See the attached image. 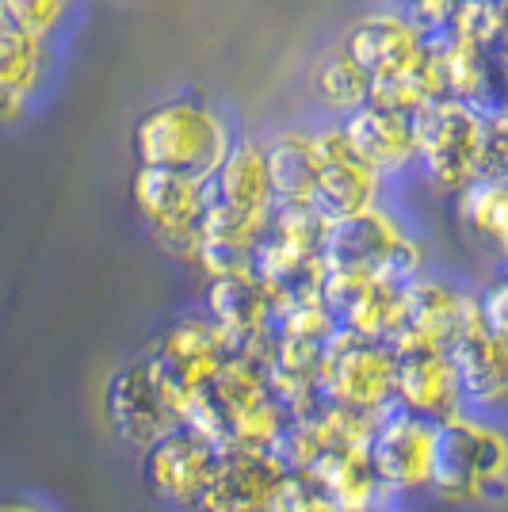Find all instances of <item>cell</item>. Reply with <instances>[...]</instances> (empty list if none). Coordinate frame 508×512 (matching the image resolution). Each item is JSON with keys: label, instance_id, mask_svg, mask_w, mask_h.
<instances>
[{"label": "cell", "instance_id": "277c9868", "mask_svg": "<svg viewBox=\"0 0 508 512\" xmlns=\"http://www.w3.org/2000/svg\"><path fill=\"white\" fill-rule=\"evenodd\" d=\"M489 172V111L436 100L417 115V176L440 195L466 192Z\"/></svg>", "mask_w": 508, "mask_h": 512}, {"label": "cell", "instance_id": "836d02e7", "mask_svg": "<svg viewBox=\"0 0 508 512\" xmlns=\"http://www.w3.org/2000/svg\"><path fill=\"white\" fill-rule=\"evenodd\" d=\"M505 272H508V268H505Z\"/></svg>", "mask_w": 508, "mask_h": 512}, {"label": "cell", "instance_id": "e0dca14e", "mask_svg": "<svg viewBox=\"0 0 508 512\" xmlns=\"http://www.w3.org/2000/svg\"><path fill=\"white\" fill-rule=\"evenodd\" d=\"M291 478L279 451L233 448L218 455V467L199 509L203 512H272L276 493Z\"/></svg>", "mask_w": 508, "mask_h": 512}, {"label": "cell", "instance_id": "5b68a950", "mask_svg": "<svg viewBox=\"0 0 508 512\" xmlns=\"http://www.w3.org/2000/svg\"><path fill=\"white\" fill-rule=\"evenodd\" d=\"M130 203L142 218L146 234L165 253L195 264L199 237H203V218L211 207V184L138 165L130 176Z\"/></svg>", "mask_w": 508, "mask_h": 512}, {"label": "cell", "instance_id": "f1b7e54d", "mask_svg": "<svg viewBox=\"0 0 508 512\" xmlns=\"http://www.w3.org/2000/svg\"><path fill=\"white\" fill-rule=\"evenodd\" d=\"M489 172L508 176V115L489 111Z\"/></svg>", "mask_w": 508, "mask_h": 512}, {"label": "cell", "instance_id": "4316f807", "mask_svg": "<svg viewBox=\"0 0 508 512\" xmlns=\"http://www.w3.org/2000/svg\"><path fill=\"white\" fill-rule=\"evenodd\" d=\"M478 321L489 337L508 344V272H497L478 287Z\"/></svg>", "mask_w": 508, "mask_h": 512}, {"label": "cell", "instance_id": "f546056e", "mask_svg": "<svg viewBox=\"0 0 508 512\" xmlns=\"http://www.w3.org/2000/svg\"><path fill=\"white\" fill-rule=\"evenodd\" d=\"M497 65H501V73H497V92H493V107L489 111L508 115V62H497Z\"/></svg>", "mask_w": 508, "mask_h": 512}, {"label": "cell", "instance_id": "83f0119b", "mask_svg": "<svg viewBox=\"0 0 508 512\" xmlns=\"http://www.w3.org/2000/svg\"><path fill=\"white\" fill-rule=\"evenodd\" d=\"M405 12V20L417 23L428 39H440L451 31L455 12H459V0H394Z\"/></svg>", "mask_w": 508, "mask_h": 512}, {"label": "cell", "instance_id": "ac0fdd59", "mask_svg": "<svg viewBox=\"0 0 508 512\" xmlns=\"http://www.w3.org/2000/svg\"><path fill=\"white\" fill-rule=\"evenodd\" d=\"M211 203L222 211L237 214L256 226H272L276 214V188H272V172H268V153L260 134H237L233 150L226 153L222 169L211 180Z\"/></svg>", "mask_w": 508, "mask_h": 512}, {"label": "cell", "instance_id": "9c48e42d", "mask_svg": "<svg viewBox=\"0 0 508 512\" xmlns=\"http://www.w3.org/2000/svg\"><path fill=\"white\" fill-rule=\"evenodd\" d=\"M436 428H440L436 421H424V417L398 406H390L375 421L367 455L398 501L413 497V493H428V486H432Z\"/></svg>", "mask_w": 508, "mask_h": 512}, {"label": "cell", "instance_id": "7a4b0ae2", "mask_svg": "<svg viewBox=\"0 0 508 512\" xmlns=\"http://www.w3.org/2000/svg\"><path fill=\"white\" fill-rule=\"evenodd\" d=\"M428 493L451 509H486L508 497V428L497 417L455 413L436 428Z\"/></svg>", "mask_w": 508, "mask_h": 512}, {"label": "cell", "instance_id": "4fadbf2b", "mask_svg": "<svg viewBox=\"0 0 508 512\" xmlns=\"http://www.w3.org/2000/svg\"><path fill=\"white\" fill-rule=\"evenodd\" d=\"M398 371H394V406L417 413L424 421H447L455 413H463V390L459 375L451 363V348L440 344H424L413 337L394 341Z\"/></svg>", "mask_w": 508, "mask_h": 512}, {"label": "cell", "instance_id": "30bf717a", "mask_svg": "<svg viewBox=\"0 0 508 512\" xmlns=\"http://www.w3.org/2000/svg\"><path fill=\"white\" fill-rule=\"evenodd\" d=\"M218 455L211 440L195 428L180 425L169 436H161L153 448L142 451V478L153 497L169 509H199L203 493L211 486Z\"/></svg>", "mask_w": 508, "mask_h": 512}, {"label": "cell", "instance_id": "7402d4cb", "mask_svg": "<svg viewBox=\"0 0 508 512\" xmlns=\"http://www.w3.org/2000/svg\"><path fill=\"white\" fill-rule=\"evenodd\" d=\"M318 482L321 490L337 501L340 512H382L398 497L382 482L367 448H337L325 451L310 470H302Z\"/></svg>", "mask_w": 508, "mask_h": 512}, {"label": "cell", "instance_id": "8fae6325", "mask_svg": "<svg viewBox=\"0 0 508 512\" xmlns=\"http://www.w3.org/2000/svg\"><path fill=\"white\" fill-rule=\"evenodd\" d=\"M62 69V43L39 39L20 27L0 31V127H20L46 100Z\"/></svg>", "mask_w": 508, "mask_h": 512}, {"label": "cell", "instance_id": "d6986e66", "mask_svg": "<svg viewBox=\"0 0 508 512\" xmlns=\"http://www.w3.org/2000/svg\"><path fill=\"white\" fill-rule=\"evenodd\" d=\"M260 138H264L268 172H272V188H276L279 207H318V123L314 119H295V123H283V127L260 134Z\"/></svg>", "mask_w": 508, "mask_h": 512}, {"label": "cell", "instance_id": "9a60e30c", "mask_svg": "<svg viewBox=\"0 0 508 512\" xmlns=\"http://www.w3.org/2000/svg\"><path fill=\"white\" fill-rule=\"evenodd\" d=\"M340 127L356 146V153L390 188L417 176V115L371 100L348 119H340Z\"/></svg>", "mask_w": 508, "mask_h": 512}, {"label": "cell", "instance_id": "5bb4252c", "mask_svg": "<svg viewBox=\"0 0 508 512\" xmlns=\"http://www.w3.org/2000/svg\"><path fill=\"white\" fill-rule=\"evenodd\" d=\"M478 321V287L444 272H421L405 283V333L413 341L451 348L466 325Z\"/></svg>", "mask_w": 508, "mask_h": 512}, {"label": "cell", "instance_id": "e575fe53", "mask_svg": "<svg viewBox=\"0 0 508 512\" xmlns=\"http://www.w3.org/2000/svg\"><path fill=\"white\" fill-rule=\"evenodd\" d=\"M505 4H508V0H505Z\"/></svg>", "mask_w": 508, "mask_h": 512}, {"label": "cell", "instance_id": "1f68e13d", "mask_svg": "<svg viewBox=\"0 0 508 512\" xmlns=\"http://www.w3.org/2000/svg\"><path fill=\"white\" fill-rule=\"evenodd\" d=\"M382 512H413V509H409L405 501H394V505H386V509H382Z\"/></svg>", "mask_w": 508, "mask_h": 512}, {"label": "cell", "instance_id": "cb8c5ba5", "mask_svg": "<svg viewBox=\"0 0 508 512\" xmlns=\"http://www.w3.org/2000/svg\"><path fill=\"white\" fill-rule=\"evenodd\" d=\"M306 88L318 119H348L352 111H360L363 104H371V77L363 73V65L344 50V43H329L318 58L310 62L306 73Z\"/></svg>", "mask_w": 508, "mask_h": 512}, {"label": "cell", "instance_id": "4dcf8cb0", "mask_svg": "<svg viewBox=\"0 0 508 512\" xmlns=\"http://www.w3.org/2000/svg\"><path fill=\"white\" fill-rule=\"evenodd\" d=\"M0 512H50V509L35 505V501H0Z\"/></svg>", "mask_w": 508, "mask_h": 512}, {"label": "cell", "instance_id": "ba28073f", "mask_svg": "<svg viewBox=\"0 0 508 512\" xmlns=\"http://www.w3.org/2000/svg\"><path fill=\"white\" fill-rule=\"evenodd\" d=\"M318 146H321V184H318V211L329 222H344L382 207L390 199V184L363 161L356 146L337 119H318Z\"/></svg>", "mask_w": 508, "mask_h": 512}, {"label": "cell", "instance_id": "ffe728a7", "mask_svg": "<svg viewBox=\"0 0 508 512\" xmlns=\"http://www.w3.org/2000/svg\"><path fill=\"white\" fill-rule=\"evenodd\" d=\"M451 363L459 375L463 406L482 417H501L508 409V344L489 337L482 321H474L451 344Z\"/></svg>", "mask_w": 508, "mask_h": 512}, {"label": "cell", "instance_id": "8992f818", "mask_svg": "<svg viewBox=\"0 0 508 512\" xmlns=\"http://www.w3.org/2000/svg\"><path fill=\"white\" fill-rule=\"evenodd\" d=\"M230 356H233V344L226 341V333L203 310L180 314L161 333V341H157V348L149 352L146 360L153 367V375H157L161 394L176 409L180 425H184V409L191 406V398L226 367Z\"/></svg>", "mask_w": 508, "mask_h": 512}, {"label": "cell", "instance_id": "3957f363", "mask_svg": "<svg viewBox=\"0 0 508 512\" xmlns=\"http://www.w3.org/2000/svg\"><path fill=\"white\" fill-rule=\"evenodd\" d=\"M428 272V245L413 218L390 199L367 214L333 222L325 241V279H398Z\"/></svg>", "mask_w": 508, "mask_h": 512}, {"label": "cell", "instance_id": "6da1fadb", "mask_svg": "<svg viewBox=\"0 0 508 512\" xmlns=\"http://www.w3.org/2000/svg\"><path fill=\"white\" fill-rule=\"evenodd\" d=\"M130 142L142 169L176 172L211 184L237 142V127L230 111L214 104L211 96L169 92L138 115Z\"/></svg>", "mask_w": 508, "mask_h": 512}, {"label": "cell", "instance_id": "603a6c76", "mask_svg": "<svg viewBox=\"0 0 508 512\" xmlns=\"http://www.w3.org/2000/svg\"><path fill=\"white\" fill-rule=\"evenodd\" d=\"M436 46V69L444 81L447 100H463L474 107H493V92H497V54L478 39H466L447 31L440 39H432Z\"/></svg>", "mask_w": 508, "mask_h": 512}, {"label": "cell", "instance_id": "44dd1931", "mask_svg": "<svg viewBox=\"0 0 508 512\" xmlns=\"http://www.w3.org/2000/svg\"><path fill=\"white\" fill-rule=\"evenodd\" d=\"M455 222L474 253L489 256L501 272L508 268V176L486 172L466 192L455 195Z\"/></svg>", "mask_w": 508, "mask_h": 512}, {"label": "cell", "instance_id": "7c38bea8", "mask_svg": "<svg viewBox=\"0 0 508 512\" xmlns=\"http://www.w3.org/2000/svg\"><path fill=\"white\" fill-rule=\"evenodd\" d=\"M203 314L226 333L233 352H245L268 363L276 344V299L256 272H233L211 279Z\"/></svg>", "mask_w": 508, "mask_h": 512}, {"label": "cell", "instance_id": "d6a6232c", "mask_svg": "<svg viewBox=\"0 0 508 512\" xmlns=\"http://www.w3.org/2000/svg\"><path fill=\"white\" fill-rule=\"evenodd\" d=\"M4 27H8V16H4V8H0V31H4Z\"/></svg>", "mask_w": 508, "mask_h": 512}, {"label": "cell", "instance_id": "52a82bcc", "mask_svg": "<svg viewBox=\"0 0 508 512\" xmlns=\"http://www.w3.org/2000/svg\"><path fill=\"white\" fill-rule=\"evenodd\" d=\"M394 344L363 341L340 329L321 356V402L379 417L394 406Z\"/></svg>", "mask_w": 508, "mask_h": 512}, {"label": "cell", "instance_id": "484cf974", "mask_svg": "<svg viewBox=\"0 0 508 512\" xmlns=\"http://www.w3.org/2000/svg\"><path fill=\"white\" fill-rule=\"evenodd\" d=\"M272 512H340V509H337V501L321 490L310 474L291 470V478H287L283 490L276 493Z\"/></svg>", "mask_w": 508, "mask_h": 512}, {"label": "cell", "instance_id": "d4e9b609", "mask_svg": "<svg viewBox=\"0 0 508 512\" xmlns=\"http://www.w3.org/2000/svg\"><path fill=\"white\" fill-rule=\"evenodd\" d=\"M0 8L12 27L31 31L50 43H65L81 20L85 0H0Z\"/></svg>", "mask_w": 508, "mask_h": 512}, {"label": "cell", "instance_id": "2e32d148", "mask_svg": "<svg viewBox=\"0 0 508 512\" xmlns=\"http://www.w3.org/2000/svg\"><path fill=\"white\" fill-rule=\"evenodd\" d=\"M107 417L115 432L134 444V448H153L161 436H169L172 428H180L176 409L169 406V398L161 394L157 375L149 367L146 356L130 360L127 367H119L107 383Z\"/></svg>", "mask_w": 508, "mask_h": 512}]
</instances>
